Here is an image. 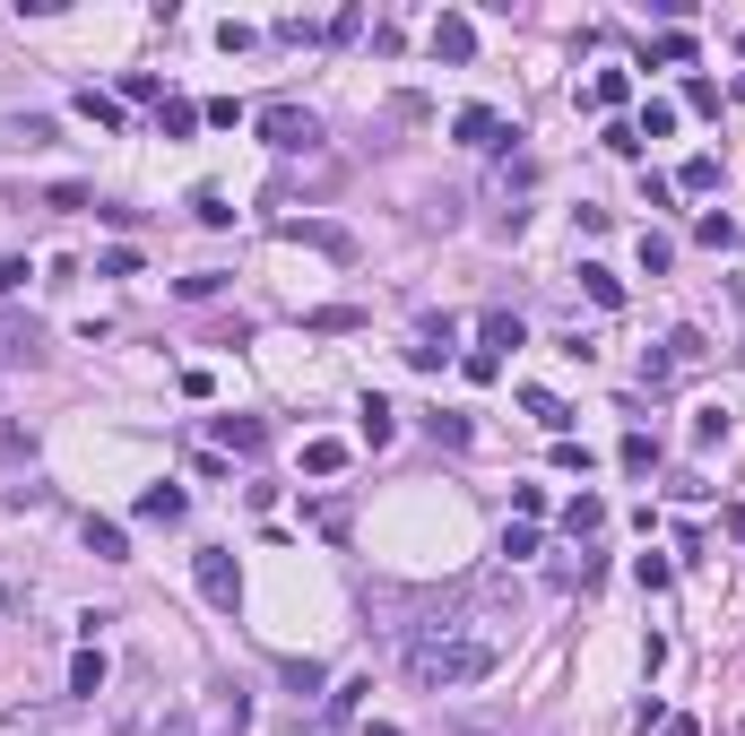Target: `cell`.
Masks as SVG:
<instances>
[{
	"mask_svg": "<svg viewBox=\"0 0 745 736\" xmlns=\"http://www.w3.org/2000/svg\"><path fill=\"white\" fill-rule=\"evenodd\" d=\"M694 235H702L711 251H737V244H745V226L729 217V209H702V217H694Z\"/></svg>",
	"mask_w": 745,
	"mask_h": 736,
	"instance_id": "obj_13",
	"label": "cell"
},
{
	"mask_svg": "<svg viewBox=\"0 0 745 736\" xmlns=\"http://www.w3.org/2000/svg\"><path fill=\"white\" fill-rule=\"evenodd\" d=\"M35 356H44V339H35V321L0 304V365H35Z\"/></svg>",
	"mask_w": 745,
	"mask_h": 736,
	"instance_id": "obj_8",
	"label": "cell"
},
{
	"mask_svg": "<svg viewBox=\"0 0 745 736\" xmlns=\"http://www.w3.org/2000/svg\"><path fill=\"white\" fill-rule=\"evenodd\" d=\"M217 451H235V460L269 451V425H260V416H217Z\"/></svg>",
	"mask_w": 745,
	"mask_h": 736,
	"instance_id": "obj_10",
	"label": "cell"
},
{
	"mask_svg": "<svg viewBox=\"0 0 745 736\" xmlns=\"http://www.w3.org/2000/svg\"><path fill=\"white\" fill-rule=\"evenodd\" d=\"M182 511H191V494H182V486H147V494H139V520H165V529H174Z\"/></svg>",
	"mask_w": 745,
	"mask_h": 736,
	"instance_id": "obj_12",
	"label": "cell"
},
{
	"mask_svg": "<svg viewBox=\"0 0 745 736\" xmlns=\"http://www.w3.org/2000/svg\"><path fill=\"white\" fill-rule=\"evenodd\" d=\"M390 425H399V416H390V399H365V407H356V434H365L372 451L390 442Z\"/></svg>",
	"mask_w": 745,
	"mask_h": 736,
	"instance_id": "obj_21",
	"label": "cell"
},
{
	"mask_svg": "<svg viewBox=\"0 0 745 736\" xmlns=\"http://www.w3.org/2000/svg\"><path fill=\"white\" fill-rule=\"evenodd\" d=\"M520 407H529V416H537V425H546V434H555V442H564V434H572V407H564V399H555V390H520Z\"/></svg>",
	"mask_w": 745,
	"mask_h": 736,
	"instance_id": "obj_11",
	"label": "cell"
},
{
	"mask_svg": "<svg viewBox=\"0 0 745 736\" xmlns=\"http://www.w3.org/2000/svg\"><path fill=\"white\" fill-rule=\"evenodd\" d=\"M451 139H460V147H502V139H520V130H502V114H486V105H460Z\"/></svg>",
	"mask_w": 745,
	"mask_h": 736,
	"instance_id": "obj_9",
	"label": "cell"
},
{
	"mask_svg": "<svg viewBox=\"0 0 745 736\" xmlns=\"http://www.w3.org/2000/svg\"><path fill=\"white\" fill-rule=\"evenodd\" d=\"M122 96H130V105H165V96H156V70H130Z\"/></svg>",
	"mask_w": 745,
	"mask_h": 736,
	"instance_id": "obj_36",
	"label": "cell"
},
{
	"mask_svg": "<svg viewBox=\"0 0 745 736\" xmlns=\"http://www.w3.org/2000/svg\"><path fill=\"white\" fill-rule=\"evenodd\" d=\"M729 96H737V105H745V70H737V87H729Z\"/></svg>",
	"mask_w": 745,
	"mask_h": 736,
	"instance_id": "obj_39",
	"label": "cell"
},
{
	"mask_svg": "<svg viewBox=\"0 0 745 736\" xmlns=\"http://www.w3.org/2000/svg\"><path fill=\"white\" fill-rule=\"evenodd\" d=\"M667 130H676V105H667V96H650V105H641V122H632V139H667Z\"/></svg>",
	"mask_w": 745,
	"mask_h": 736,
	"instance_id": "obj_23",
	"label": "cell"
},
{
	"mask_svg": "<svg viewBox=\"0 0 745 736\" xmlns=\"http://www.w3.org/2000/svg\"><path fill=\"white\" fill-rule=\"evenodd\" d=\"M632 581H641V590H667V581H676V563H667V555H641V563H632Z\"/></svg>",
	"mask_w": 745,
	"mask_h": 736,
	"instance_id": "obj_32",
	"label": "cell"
},
{
	"mask_svg": "<svg viewBox=\"0 0 745 736\" xmlns=\"http://www.w3.org/2000/svg\"><path fill=\"white\" fill-rule=\"evenodd\" d=\"M495 667H502V632L477 624V615H434V624H416V641H407V676H416L425 693L486 685Z\"/></svg>",
	"mask_w": 745,
	"mask_h": 736,
	"instance_id": "obj_1",
	"label": "cell"
},
{
	"mask_svg": "<svg viewBox=\"0 0 745 736\" xmlns=\"http://www.w3.org/2000/svg\"><path fill=\"white\" fill-rule=\"evenodd\" d=\"M0 615H9V590H0Z\"/></svg>",
	"mask_w": 745,
	"mask_h": 736,
	"instance_id": "obj_40",
	"label": "cell"
},
{
	"mask_svg": "<svg viewBox=\"0 0 745 736\" xmlns=\"http://www.w3.org/2000/svg\"><path fill=\"white\" fill-rule=\"evenodd\" d=\"M70 693H79V702H96V693H105V658H96V650H79V658H70Z\"/></svg>",
	"mask_w": 745,
	"mask_h": 736,
	"instance_id": "obj_19",
	"label": "cell"
},
{
	"mask_svg": "<svg viewBox=\"0 0 745 736\" xmlns=\"http://www.w3.org/2000/svg\"><path fill=\"white\" fill-rule=\"evenodd\" d=\"M659 736H702V728L694 720H659Z\"/></svg>",
	"mask_w": 745,
	"mask_h": 736,
	"instance_id": "obj_38",
	"label": "cell"
},
{
	"mask_svg": "<svg viewBox=\"0 0 745 736\" xmlns=\"http://www.w3.org/2000/svg\"><path fill=\"white\" fill-rule=\"evenodd\" d=\"M624 96H632V79H624V70H599V79H590V105H599V114L624 105Z\"/></svg>",
	"mask_w": 745,
	"mask_h": 736,
	"instance_id": "obj_27",
	"label": "cell"
},
{
	"mask_svg": "<svg viewBox=\"0 0 745 736\" xmlns=\"http://www.w3.org/2000/svg\"><path fill=\"white\" fill-rule=\"evenodd\" d=\"M286 244L330 251V260H356V235H347V226H330V217H286Z\"/></svg>",
	"mask_w": 745,
	"mask_h": 736,
	"instance_id": "obj_6",
	"label": "cell"
},
{
	"mask_svg": "<svg viewBox=\"0 0 745 736\" xmlns=\"http://www.w3.org/2000/svg\"><path fill=\"white\" fill-rule=\"evenodd\" d=\"M720 182V156H685V174H676V191H711Z\"/></svg>",
	"mask_w": 745,
	"mask_h": 736,
	"instance_id": "obj_29",
	"label": "cell"
},
{
	"mask_svg": "<svg viewBox=\"0 0 745 736\" xmlns=\"http://www.w3.org/2000/svg\"><path fill=\"white\" fill-rule=\"evenodd\" d=\"M191 217H200V226H235V209H226V191H209V182L191 191Z\"/></svg>",
	"mask_w": 745,
	"mask_h": 736,
	"instance_id": "obj_24",
	"label": "cell"
},
{
	"mask_svg": "<svg viewBox=\"0 0 745 736\" xmlns=\"http://www.w3.org/2000/svg\"><path fill=\"white\" fill-rule=\"evenodd\" d=\"M312 330H321V339H339V330H356V312H347V304H321V312H312Z\"/></svg>",
	"mask_w": 745,
	"mask_h": 736,
	"instance_id": "obj_34",
	"label": "cell"
},
{
	"mask_svg": "<svg viewBox=\"0 0 745 736\" xmlns=\"http://www.w3.org/2000/svg\"><path fill=\"white\" fill-rule=\"evenodd\" d=\"M451 356H460V321L442 312V321H425V330H416V347H407V365H416V372H442Z\"/></svg>",
	"mask_w": 745,
	"mask_h": 736,
	"instance_id": "obj_5",
	"label": "cell"
},
{
	"mask_svg": "<svg viewBox=\"0 0 745 736\" xmlns=\"http://www.w3.org/2000/svg\"><path fill=\"white\" fill-rule=\"evenodd\" d=\"M260 139H269L277 156H312V147H321V122H312L304 105L277 96V105H260Z\"/></svg>",
	"mask_w": 745,
	"mask_h": 736,
	"instance_id": "obj_2",
	"label": "cell"
},
{
	"mask_svg": "<svg viewBox=\"0 0 745 736\" xmlns=\"http://www.w3.org/2000/svg\"><path fill=\"white\" fill-rule=\"evenodd\" d=\"M304 468H312V477H339V468H347V442H304Z\"/></svg>",
	"mask_w": 745,
	"mask_h": 736,
	"instance_id": "obj_25",
	"label": "cell"
},
{
	"mask_svg": "<svg viewBox=\"0 0 745 736\" xmlns=\"http://www.w3.org/2000/svg\"><path fill=\"white\" fill-rule=\"evenodd\" d=\"M641 269H650V277H667V269H676V244H667V235H650V226H641Z\"/></svg>",
	"mask_w": 745,
	"mask_h": 736,
	"instance_id": "obj_28",
	"label": "cell"
},
{
	"mask_svg": "<svg viewBox=\"0 0 745 736\" xmlns=\"http://www.w3.org/2000/svg\"><path fill=\"white\" fill-rule=\"evenodd\" d=\"M434 61H477V26H469L460 9L434 17Z\"/></svg>",
	"mask_w": 745,
	"mask_h": 736,
	"instance_id": "obj_7",
	"label": "cell"
},
{
	"mask_svg": "<svg viewBox=\"0 0 745 736\" xmlns=\"http://www.w3.org/2000/svg\"><path fill=\"white\" fill-rule=\"evenodd\" d=\"M87 555H96V563H130V537L114 520H87Z\"/></svg>",
	"mask_w": 745,
	"mask_h": 736,
	"instance_id": "obj_15",
	"label": "cell"
},
{
	"mask_svg": "<svg viewBox=\"0 0 745 736\" xmlns=\"http://www.w3.org/2000/svg\"><path fill=\"white\" fill-rule=\"evenodd\" d=\"M277 676H286V685H295V693H321V658H286V667H277Z\"/></svg>",
	"mask_w": 745,
	"mask_h": 736,
	"instance_id": "obj_33",
	"label": "cell"
},
{
	"mask_svg": "<svg viewBox=\"0 0 745 736\" xmlns=\"http://www.w3.org/2000/svg\"><path fill=\"white\" fill-rule=\"evenodd\" d=\"M156 130H165V139H191V130H200V105H191V96H165V105H156Z\"/></svg>",
	"mask_w": 745,
	"mask_h": 736,
	"instance_id": "obj_16",
	"label": "cell"
},
{
	"mask_svg": "<svg viewBox=\"0 0 745 736\" xmlns=\"http://www.w3.org/2000/svg\"><path fill=\"white\" fill-rule=\"evenodd\" d=\"M434 434H442V442H477V425H469V416H451V407H434Z\"/></svg>",
	"mask_w": 745,
	"mask_h": 736,
	"instance_id": "obj_35",
	"label": "cell"
},
{
	"mask_svg": "<svg viewBox=\"0 0 745 736\" xmlns=\"http://www.w3.org/2000/svg\"><path fill=\"white\" fill-rule=\"evenodd\" d=\"M79 114H87V122H96V130H122V105H114V96H96V87L79 96Z\"/></svg>",
	"mask_w": 745,
	"mask_h": 736,
	"instance_id": "obj_30",
	"label": "cell"
},
{
	"mask_svg": "<svg viewBox=\"0 0 745 736\" xmlns=\"http://www.w3.org/2000/svg\"><path fill=\"white\" fill-rule=\"evenodd\" d=\"M564 529H572V537H599V529H607V502H599V494H572V502H564Z\"/></svg>",
	"mask_w": 745,
	"mask_h": 736,
	"instance_id": "obj_14",
	"label": "cell"
},
{
	"mask_svg": "<svg viewBox=\"0 0 745 736\" xmlns=\"http://www.w3.org/2000/svg\"><path fill=\"white\" fill-rule=\"evenodd\" d=\"M372 693V676H347V685H339V693H330V711H321V720H330V728H339V720H347V711H356V702H365Z\"/></svg>",
	"mask_w": 745,
	"mask_h": 736,
	"instance_id": "obj_26",
	"label": "cell"
},
{
	"mask_svg": "<svg viewBox=\"0 0 745 736\" xmlns=\"http://www.w3.org/2000/svg\"><path fill=\"white\" fill-rule=\"evenodd\" d=\"M460 372H469V381L486 390V381H502V356H486V347H469V356H460Z\"/></svg>",
	"mask_w": 745,
	"mask_h": 736,
	"instance_id": "obj_31",
	"label": "cell"
},
{
	"mask_svg": "<svg viewBox=\"0 0 745 736\" xmlns=\"http://www.w3.org/2000/svg\"><path fill=\"white\" fill-rule=\"evenodd\" d=\"M624 477H650V468H659V442H650V434H624Z\"/></svg>",
	"mask_w": 745,
	"mask_h": 736,
	"instance_id": "obj_22",
	"label": "cell"
},
{
	"mask_svg": "<svg viewBox=\"0 0 745 736\" xmlns=\"http://www.w3.org/2000/svg\"><path fill=\"white\" fill-rule=\"evenodd\" d=\"M581 295H590V304H599V312H616V304H624L616 269H599V260H590V269H581Z\"/></svg>",
	"mask_w": 745,
	"mask_h": 736,
	"instance_id": "obj_20",
	"label": "cell"
},
{
	"mask_svg": "<svg viewBox=\"0 0 745 736\" xmlns=\"http://www.w3.org/2000/svg\"><path fill=\"white\" fill-rule=\"evenodd\" d=\"M702 356H711V347H702V330H676L659 356H641V381H650V390H667V381H685Z\"/></svg>",
	"mask_w": 745,
	"mask_h": 736,
	"instance_id": "obj_3",
	"label": "cell"
},
{
	"mask_svg": "<svg viewBox=\"0 0 745 736\" xmlns=\"http://www.w3.org/2000/svg\"><path fill=\"white\" fill-rule=\"evenodd\" d=\"M511 511H520V520L537 529V511H546V486H511Z\"/></svg>",
	"mask_w": 745,
	"mask_h": 736,
	"instance_id": "obj_37",
	"label": "cell"
},
{
	"mask_svg": "<svg viewBox=\"0 0 745 736\" xmlns=\"http://www.w3.org/2000/svg\"><path fill=\"white\" fill-rule=\"evenodd\" d=\"M191 572H200V598H209V607L235 615V598H244V572H235V555H226V546H200V563H191Z\"/></svg>",
	"mask_w": 745,
	"mask_h": 736,
	"instance_id": "obj_4",
	"label": "cell"
},
{
	"mask_svg": "<svg viewBox=\"0 0 745 736\" xmlns=\"http://www.w3.org/2000/svg\"><path fill=\"white\" fill-rule=\"evenodd\" d=\"M477 339H486V356H502V347H520L529 330H520V312H486V321H477Z\"/></svg>",
	"mask_w": 745,
	"mask_h": 736,
	"instance_id": "obj_17",
	"label": "cell"
},
{
	"mask_svg": "<svg viewBox=\"0 0 745 736\" xmlns=\"http://www.w3.org/2000/svg\"><path fill=\"white\" fill-rule=\"evenodd\" d=\"M650 61H659V70H685V61H694V35H685V26L650 35Z\"/></svg>",
	"mask_w": 745,
	"mask_h": 736,
	"instance_id": "obj_18",
	"label": "cell"
}]
</instances>
